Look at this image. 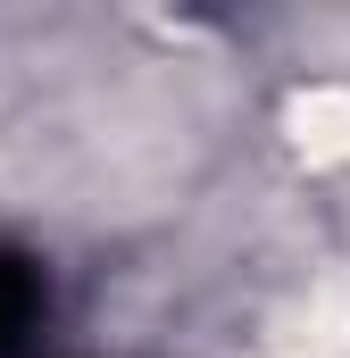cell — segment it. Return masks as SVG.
Wrapping results in <instances>:
<instances>
[{"label":"cell","instance_id":"1","mask_svg":"<svg viewBox=\"0 0 350 358\" xmlns=\"http://www.w3.org/2000/svg\"><path fill=\"white\" fill-rule=\"evenodd\" d=\"M34 317H42V267L17 259V250H0V358L25 350Z\"/></svg>","mask_w":350,"mask_h":358}]
</instances>
